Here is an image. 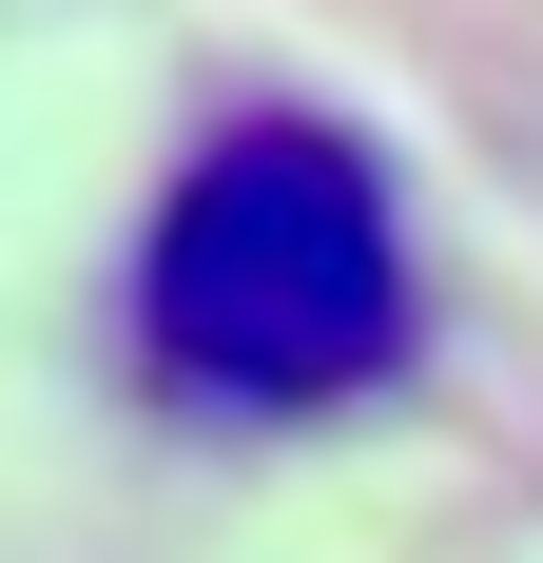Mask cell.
<instances>
[{
    "label": "cell",
    "instance_id": "6da1fadb",
    "mask_svg": "<svg viewBox=\"0 0 543 563\" xmlns=\"http://www.w3.org/2000/svg\"><path fill=\"white\" fill-rule=\"evenodd\" d=\"M408 331H428V273H408L388 156L350 117H233L175 156L156 233H136V369L175 408L291 428V408L388 389Z\"/></svg>",
    "mask_w": 543,
    "mask_h": 563
}]
</instances>
